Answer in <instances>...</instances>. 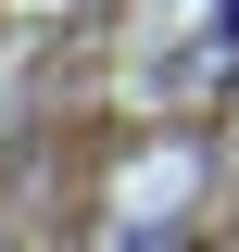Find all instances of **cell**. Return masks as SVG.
<instances>
[{
  "mask_svg": "<svg viewBox=\"0 0 239 252\" xmlns=\"http://www.w3.org/2000/svg\"><path fill=\"white\" fill-rule=\"evenodd\" d=\"M214 38H227V51H239V0H227V26H214Z\"/></svg>",
  "mask_w": 239,
  "mask_h": 252,
  "instance_id": "obj_1",
  "label": "cell"
}]
</instances>
